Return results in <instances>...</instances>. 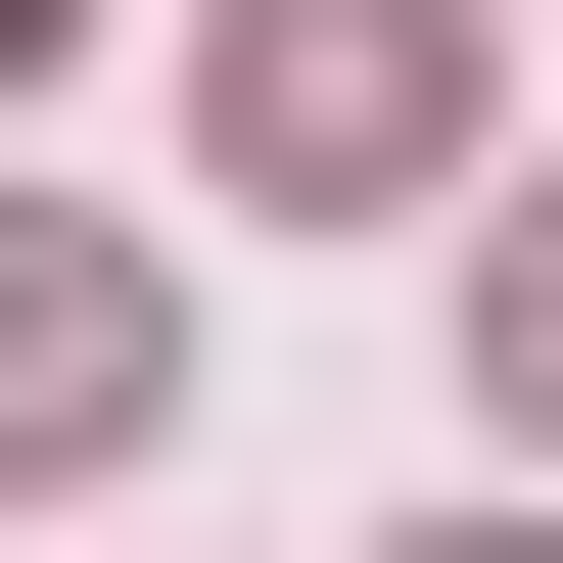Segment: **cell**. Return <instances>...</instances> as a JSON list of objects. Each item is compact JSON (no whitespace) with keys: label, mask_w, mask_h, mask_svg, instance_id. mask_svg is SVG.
Listing matches in <instances>:
<instances>
[{"label":"cell","mask_w":563,"mask_h":563,"mask_svg":"<svg viewBox=\"0 0 563 563\" xmlns=\"http://www.w3.org/2000/svg\"><path fill=\"white\" fill-rule=\"evenodd\" d=\"M470 141V0H235V188H422Z\"/></svg>","instance_id":"6da1fadb"},{"label":"cell","mask_w":563,"mask_h":563,"mask_svg":"<svg viewBox=\"0 0 563 563\" xmlns=\"http://www.w3.org/2000/svg\"><path fill=\"white\" fill-rule=\"evenodd\" d=\"M0 422H141V282L95 235H0Z\"/></svg>","instance_id":"7a4b0ae2"},{"label":"cell","mask_w":563,"mask_h":563,"mask_svg":"<svg viewBox=\"0 0 563 563\" xmlns=\"http://www.w3.org/2000/svg\"><path fill=\"white\" fill-rule=\"evenodd\" d=\"M517 376H563V235H517Z\"/></svg>","instance_id":"3957f363"},{"label":"cell","mask_w":563,"mask_h":563,"mask_svg":"<svg viewBox=\"0 0 563 563\" xmlns=\"http://www.w3.org/2000/svg\"><path fill=\"white\" fill-rule=\"evenodd\" d=\"M470 563H563V517H470Z\"/></svg>","instance_id":"277c9868"},{"label":"cell","mask_w":563,"mask_h":563,"mask_svg":"<svg viewBox=\"0 0 563 563\" xmlns=\"http://www.w3.org/2000/svg\"><path fill=\"white\" fill-rule=\"evenodd\" d=\"M0 47H47V0H0Z\"/></svg>","instance_id":"5b68a950"}]
</instances>
